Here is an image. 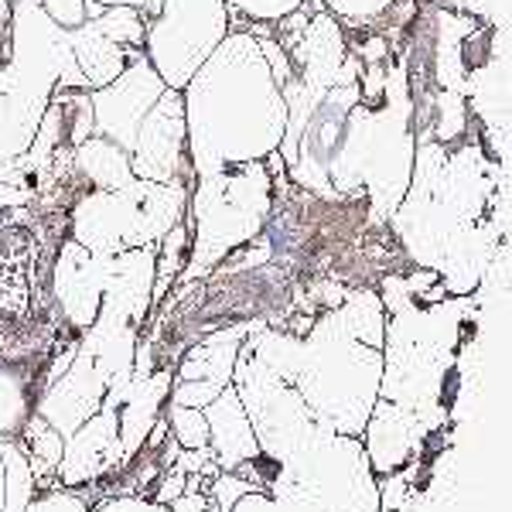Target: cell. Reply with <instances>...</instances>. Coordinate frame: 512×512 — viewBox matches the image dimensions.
I'll return each instance as SVG.
<instances>
[{"label": "cell", "mask_w": 512, "mask_h": 512, "mask_svg": "<svg viewBox=\"0 0 512 512\" xmlns=\"http://www.w3.org/2000/svg\"><path fill=\"white\" fill-rule=\"evenodd\" d=\"M195 178L267 161L287 134L284 82L270 69L260 35L233 28L181 89Z\"/></svg>", "instance_id": "obj_1"}, {"label": "cell", "mask_w": 512, "mask_h": 512, "mask_svg": "<svg viewBox=\"0 0 512 512\" xmlns=\"http://www.w3.org/2000/svg\"><path fill=\"white\" fill-rule=\"evenodd\" d=\"M270 181L267 161L236 164L209 178H195L188 198V226H192V253L178 280H195L212 270L222 256L253 239L270 216Z\"/></svg>", "instance_id": "obj_2"}, {"label": "cell", "mask_w": 512, "mask_h": 512, "mask_svg": "<svg viewBox=\"0 0 512 512\" xmlns=\"http://www.w3.org/2000/svg\"><path fill=\"white\" fill-rule=\"evenodd\" d=\"M229 31L233 14L226 0H164L161 11L147 18L144 55L164 86L181 93Z\"/></svg>", "instance_id": "obj_3"}, {"label": "cell", "mask_w": 512, "mask_h": 512, "mask_svg": "<svg viewBox=\"0 0 512 512\" xmlns=\"http://www.w3.org/2000/svg\"><path fill=\"white\" fill-rule=\"evenodd\" d=\"M130 168L140 181L195 185L192 154H188L185 99L175 89H164V96L140 123L134 151H130Z\"/></svg>", "instance_id": "obj_4"}, {"label": "cell", "mask_w": 512, "mask_h": 512, "mask_svg": "<svg viewBox=\"0 0 512 512\" xmlns=\"http://www.w3.org/2000/svg\"><path fill=\"white\" fill-rule=\"evenodd\" d=\"M164 89L168 86H164V79L154 72V65L147 62V55L137 52L117 82L89 93L96 134L120 144L123 151L130 154L134 151L140 123H144L147 113L154 110V103L164 96Z\"/></svg>", "instance_id": "obj_5"}, {"label": "cell", "mask_w": 512, "mask_h": 512, "mask_svg": "<svg viewBox=\"0 0 512 512\" xmlns=\"http://www.w3.org/2000/svg\"><path fill=\"white\" fill-rule=\"evenodd\" d=\"M106 274H110V256H96L76 239L65 236L59 246V260H55L52 291L59 301L62 321L76 335H86L103 308Z\"/></svg>", "instance_id": "obj_6"}, {"label": "cell", "mask_w": 512, "mask_h": 512, "mask_svg": "<svg viewBox=\"0 0 512 512\" xmlns=\"http://www.w3.org/2000/svg\"><path fill=\"white\" fill-rule=\"evenodd\" d=\"M123 441H120V410L113 403H103L76 434L65 437L59 475L62 485L76 489V485L96 482L106 472L120 465Z\"/></svg>", "instance_id": "obj_7"}, {"label": "cell", "mask_w": 512, "mask_h": 512, "mask_svg": "<svg viewBox=\"0 0 512 512\" xmlns=\"http://www.w3.org/2000/svg\"><path fill=\"white\" fill-rule=\"evenodd\" d=\"M52 96L11 65H0V161H18L28 154Z\"/></svg>", "instance_id": "obj_8"}, {"label": "cell", "mask_w": 512, "mask_h": 512, "mask_svg": "<svg viewBox=\"0 0 512 512\" xmlns=\"http://www.w3.org/2000/svg\"><path fill=\"white\" fill-rule=\"evenodd\" d=\"M52 355L31 362L0 359V437H21L28 420L38 414V400L48 390V373L41 366Z\"/></svg>", "instance_id": "obj_9"}, {"label": "cell", "mask_w": 512, "mask_h": 512, "mask_svg": "<svg viewBox=\"0 0 512 512\" xmlns=\"http://www.w3.org/2000/svg\"><path fill=\"white\" fill-rule=\"evenodd\" d=\"M72 171L86 188H103V192H123L137 181L130 168V154L113 140L93 134L72 151Z\"/></svg>", "instance_id": "obj_10"}, {"label": "cell", "mask_w": 512, "mask_h": 512, "mask_svg": "<svg viewBox=\"0 0 512 512\" xmlns=\"http://www.w3.org/2000/svg\"><path fill=\"white\" fill-rule=\"evenodd\" d=\"M72 38V55H76V65L82 72V79H86V86L93 89H103L110 86V82H117L123 76V69L130 65L137 52H127V48H120L117 41H110L106 35H99L93 24H82V28L69 31Z\"/></svg>", "instance_id": "obj_11"}, {"label": "cell", "mask_w": 512, "mask_h": 512, "mask_svg": "<svg viewBox=\"0 0 512 512\" xmlns=\"http://www.w3.org/2000/svg\"><path fill=\"white\" fill-rule=\"evenodd\" d=\"M188 253H192V226L188 219H181L175 229L158 243V267H154V304L164 301V294L178 284L181 270L188 263Z\"/></svg>", "instance_id": "obj_12"}, {"label": "cell", "mask_w": 512, "mask_h": 512, "mask_svg": "<svg viewBox=\"0 0 512 512\" xmlns=\"http://www.w3.org/2000/svg\"><path fill=\"white\" fill-rule=\"evenodd\" d=\"M99 35H106L110 41H117L127 52H144V31H147V18L137 11L134 4H120V7H106L99 18L89 21Z\"/></svg>", "instance_id": "obj_13"}, {"label": "cell", "mask_w": 512, "mask_h": 512, "mask_svg": "<svg viewBox=\"0 0 512 512\" xmlns=\"http://www.w3.org/2000/svg\"><path fill=\"white\" fill-rule=\"evenodd\" d=\"M229 14H233V28H277L280 21H287L301 7H308V0H226Z\"/></svg>", "instance_id": "obj_14"}, {"label": "cell", "mask_w": 512, "mask_h": 512, "mask_svg": "<svg viewBox=\"0 0 512 512\" xmlns=\"http://www.w3.org/2000/svg\"><path fill=\"white\" fill-rule=\"evenodd\" d=\"M396 4H400V0H321V7H325L345 31L376 28V24H383L390 18Z\"/></svg>", "instance_id": "obj_15"}, {"label": "cell", "mask_w": 512, "mask_h": 512, "mask_svg": "<svg viewBox=\"0 0 512 512\" xmlns=\"http://www.w3.org/2000/svg\"><path fill=\"white\" fill-rule=\"evenodd\" d=\"M168 424H171V431H175V441L181 444V448H192V451L209 448V420H205L202 410L171 403Z\"/></svg>", "instance_id": "obj_16"}, {"label": "cell", "mask_w": 512, "mask_h": 512, "mask_svg": "<svg viewBox=\"0 0 512 512\" xmlns=\"http://www.w3.org/2000/svg\"><path fill=\"white\" fill-rule=\"evenodd\" d=\"M41 11L59 24L62 31H76L89 21L86 18V0H41Z\"/></svg>", "instance_id": "obj_17"}, {"label": "cell", "mask_w": 512, "mask_h": 512, "mask_svg": "<svg viewBox=\"0 0 512 512\" xmlns=\"http://www.w3.org/2000/svg\"><path fill=\"white\" fill-rule=\"evenodd\" d=\"M24 512H86V502L79 499L76 492H45L38 495L35 502H31Z\"/></svg>", "instance_id": "obj_18"}, {"label": "cell", "mask_w": 512, "mask_h": 512, "mask_svg": "<svg viewBox=\"0 0 512 512\" xmlns=\"http://www.w3.org/2000/svg\"><path fill=\"white\" fill-rule=\"evenodd\" d=\"M11 18L14 0H0V65L11 62Z\"/></svg>", "instance_id": "obj_19"}, {"label": "cell", "mask_w": 512, "mask_h": 512, "mask_svg": "<svg viewBox=\"0 0 512 512\" xmlns=\"http://www.w3.org/2000/svg\"><path fill=\"white\" fill-rule=\"evenodd\" d=\"M130 4H134L137 11L144 14V18H154V14L161 11V4H164V0H130Z\"/></svg>", "instance_id": "obj_20"}, {"label": "cell", "mask_w": 512, "mask_h": 512, "mask_svg": "<svg viewBox=\"0 0 512 512\" xmlns=\"http://www.w3.org/2000/svg\"><path fill=\"white\" fill-rule=\"evenodd\" d=\"M89 4H99V7H120V4H130V0H89Z\"/></svg>", "instance_id": "obj_21"}]
</instances>
